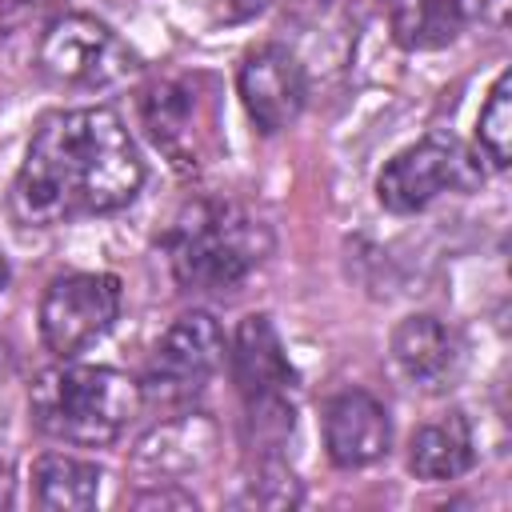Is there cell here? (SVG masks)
<instances>
[{"instance_id": "6da1fadb", "label": "cell", "mask_w": 512, "mask_h": 512, "mask_svg": "<svg viewBox=\"0 0 512 512\" xmlns=\"http://www.w3.org/2000/svg\"><path fill=\"white\" fill-rule=\"evenodd\" d=\"M140 184L144 160L124 120L112 108H64L32 132L12 180V216L28 228L104 216L132 204Z\"/></svg>"}, {"instance_id": "7a4b0ae2", "label": "cell", "mask_w": 512, "mask_h": 512, "mask_svg": "<svg viewBox=\"0 0 512 512\" xmlns=\"http://www.w3.org/2000/svg\"><path fill=\"white\" fill-rule=\"evenodd\" d=\"M160 252L184 292L224 296L272 256V228L236 200H196L168 224Z\"/></svg>"}, {"instance_id": "3957f363", "label": "cell", "mask_w": 512, "mask_h": 512, "mask_svg": "<svg viewBox=\"0 0 512 512\" xmlns=\"http://www.w3.org/2000/svg\"><path fill=\"white\" fill-rule=\"evenodd\" d=\"M140 380L100 364H56L28 384L32 424L64 444H112L140 412Z\"/></svg>"}, {"instance_id": "277c9868", "label": "cell", "mask_w": 512, "mask_h": 512, "mask_svg": "<svg viewBox=\"0 0 512 512\" xmlns=\"http://www.w3.org/2000/svg\"><path fill=\"white\" fill-rule=\"evenodd\" d=\"M140 120L176 172H200L220 152V104L208 76H168L148 84Z\"/></svg>"}, {"instance_id": "5b68a950", "label": "cell", "mask_w": 512, "mask_h": 512, "mask_svg": "<svg viewBox=\"0 0 512 512\" xmlns=\"http://www.w3.org/2000/svg\"><path fill=\"white\" fill-rule=\"evenodd\" d=\"M36 68L60 88H108L128 80L140 60L108 24L84 12H68L44 28Z\"/></svg>"}, {"instance_id": "8992f818", "label": "cell", "mask_w": 512, "mask_h": 512, "mask_svg": "<svg viewBox=\"0 0 512 512\" xmlns=\"http://www.w3.org/2000/svg\"><path fill=\"white\" fill-rule=\"evenodd\" d=\"M224 332L208 312H184L152 348L140 396L160 408L192 404L224 364Z\"/></svg>"}, {"instance_id": "52a82bcc", "label": "cell", "mask_w": 512, "mask_h": 512, "mask_svg": "<svg viewBox=\"0 0 512 512\" xmlns=\"http://www.w3.org/2000/svg\"><path fill=\"white\" fill-rule=\"evenodd\" d=\"M120 312V280L108 272H72L44 288L40 336L60 360L96 344Z\"/></svg>"}, {"instance_id": "ba28073f", "label": "cell", "mask_w": 512, "mask_h": 512, "mask_svg": "<svg viewBox=\"0 0 512 512\" xmlns=\"http://www.w3.org/2000/svg\"><path fill=\"white\" fill-rule=\"evenodd\" d=\"M484 180V172L472 164V156L452 140V136H428L404 152H396L384 172L376 176V196L388 212H420L428 208L440 192L464 188Z\"/></svg>"}, {"instance_id": "9c48e42d", "label": "cell", "mask_w": 512, "mask_h": 512, "mask_svg": "<svg viewBox=\"0 0 512 512\" xmlns=\"http://www.w3.org/2000/svg\"><path fill=\"white\" fill-rule=\"evenodd\" d=\"M236 92H240L252 124L264 136H276L288 124H296V116L304 112L308 76H304V64L296 60V52H288L284 44H260L240 60Z\"/></svg>"}, {"instance_id": "30bf717a", "label": "cell", "mask_w": 512, "mask_h": 512, "mask_svg": "<svg viewBox=\"0 0 512 512\" xmlns=\"http://www.w3.org/2000/svg\"><path fill=\"white\" fill-rule=\"evenodd\" d=\"M232 380L244 396V408H292L296 368L280 344L276 324L264 312L240 320L232 336Z\"/></svg>"}, {"instance_id": "8fae6325", "label": "cell", "mask_w": 512, "mask_h": 512, "mask_svg": "<svg viewBox=\"0 0 512 512\" xmlns=\"http://www.w3.org/2000/svg\"><path fill=\"white\" fill-rule=\"evenodd\" d=\"M388 444L392 420L372 392L348 388L324 404V448L336 468H368L388 452Z\"/></svg>"}, {"instance_id": "7c38bea8", "label": "cell", "mask_w": 512, "mask_h": 512, "mask_svg": "<svg viewBox=\"0 0 512 512\" xmlns=\"http://www.w3.org/2000/svg\"><path fill=\"white\" fill-rule=\"evenodd\" d=\"M460 340L436 316H408L392 332V364L420 392H444L460 376Z\"/></svg>"}, {"instance_id": "4fadbf2b", "label": "cell", "mask_w": 512, "mask_h": 512, "mask_svg": "<svg viewBox=\"0 0 512 512\" xmlns=\"http://www.w3.org/2000/svg\"><path fill=\"white\" fill-rule=\"evenodd\" d=\"M216 452V424L204 416H176L160 428H152L136 444V468L152 476H184L212 460Z\"/></svg>"}, {"instance_id": "5bb4252c", "label": "cell", "mask_w": 512, "mask_h": 512, "mask_svg": "<svg viewBox=\"0 0 512 512\" xmlns=\"http://www.w3.org/2000/svg\"><path fill=\"white\" fill-rule=\"evenodd\" d=\"M472 460H476V440L464 412H448L412 432L408 468L420 480H456L472 468Z\"/></svg>"}, {"instance_id": "9a60e30c", "label": "cell", "mask_w": 512, "mask_h": 512, "mask_svg": "<svg viewBox=\"0 0 512 512\" xmlns=\"http://www.w3.org/2000/svg\"><path fill=\"white\" fill-rule=\"evenodd\" d=\"M104 472L80 456L44 452L32 464V500L48 512H88L100 496Z\"/></svg>"}, {"instance_id": "2e32d148", "label": "cell", "mask_w": 512, "mask_h": 512, "mask_svg": "<svg viewBox=\"0 0 512 512\" xmlns=\"http://www.w3.org/2000/svg\"><path fill=\"white\" fill-rule=\"evenodd\" d=\"M388 20L400 48L428 52L456 40L464 24V8L460 0H388Z\"/></svg>"}, {"instance_id": "e0dca14e", "label": "cell", "mask_w": 512, "mask_h": 512, "mask_svg": "<svg viewBox=\"0 0 512 512\" xmlns=\"http://www.w3.org/2000/svg\"><path fill=\"white\" fill-rule=\"evenodd\" d=\"M300 496L304 492H300V480L292 476V468L276 452H264L256 460V476L240 480L236 504L240 508H296Z\"/></svg>"}, {"instance_id": "ac0fdd59", "label": "cell", "mask_w": 512, "mask_h": 512, "mask_svg": "<svg viewBox=\"0 0 512 512\" xmlns=\"http://www.w3.org/2000/svg\"><path fill=\"white\" fill-rule=\"evenodd\" d=\"M476 136H480V148L488 152V160L496 168H504L512 160V72L504 68L488 92V104L480 112V124H476Z\"/></svg>"}, {"instance_id": "d6986e66", "label": "cell", "mask_w": 512, "mask_h": 512, "mask_svg": "<svg viewBox=\"0 0 512 512\" xmlns=\"http://www.w3.org/2000/svg\"><path fill=\"white\" fill-rule=\"evenodd\" d=\"M132 508H196V496L184 492V488H172V484H160V488H144L136 496H128Z\"/></svg>"}, {"instance_id": "ffe728a7", "label": "cell", "mask_w": 512, "mask_h": 512, "mask_svg": "<svg viewBox=\"0 0 512 512\" xmlns=\"http://www.w3.org/2000/svg\"><path fill=\"white\" fill-rule=\"evenodd\" d=\"M48 4H56V0H0V32H8V28H16V24H24L28 16L44 12Z\"/></svg>"}, {"instance_id": "44dd1931", "label": "cell", "mask_w": 512, "mask_h": 512, "mask_svg": "<svg viewBox=\"0 0 512 512\" xmlns=\"http://www.w3.org/2000/svg\"><path fill=\"white\" fill-rule=\"evenodd\" d=\"M12 500H16V468L0 452V508H12Z\"/></svg>"}, {"instance_id": "7402d4cb", "label": "cell", "mask_w": 512, "mask_h": 512, "mask_svg": "<svg viewBox=\"0 0 512 512\" xmlns=\"http://www.w3.org/2000/svg\"><path fill=\"white\" fill-rule=\"evenodd\" d=\"M8 376H12V348L0 340V388L8 384Z\"/></svg>"}, {"instance_id": "603a6c76", "label": "cell", "mask_w": 512, "mask_h": 512, "mask_svg": "<svg viewBox=\"0 0 512 512\" xmlns=\"http://www.w3.org/2000/svg\"><path fill=\"white\" fill-rule=\"evenodd\" d=\"M4 284H8V264H4V256H0V296H4Z\"/></svg>"}]
</instances>
